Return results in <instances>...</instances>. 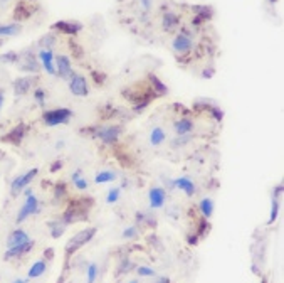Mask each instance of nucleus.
<instances>
[{
    "mask_svg": "<svg viewBox=\"0 0 284 283\" xmlns=\"http://www.w3.org/2000/svg\"><path fill=\"white\" fill-rule=\"evenodd\" d=\"M91 206H93V199H76V201H72L68 206V209L64 211L61 219L69 226L74 221H79V219L86 218V216L89 214Z\"/></svg>",
    "mask_w": 284,
    "mask_h": 283,
    "instance_id": "nucleus-1",
    "label": "nucleus"
},
{
    "mask_svg": "<svg viewBox=\"0 0 284 283\" xmlns=\"http://www.w3.org/2000/svg\"><path fill=\"white\" fill-rule=\"evenodd\" d=\"M24 194H26V202H24V206L19 209V213H17V216H15L17 224H21V222H24L27 218H31V216H34V214L40 213V202L37 199V196L31 191V187L24 189Z\"/></svg>",
    "mask_w": 284,
    "mask_h": 283,
    "instance_id": "nucleus-2",
    "label": "nucleus"
},
{
    "mask_svg": "<svg viewBox=\"0 0 284 283\" xmlns=\"http://www.w3.org/2000/svg\"><path fill=\"white\" fill-rule=\"evenodd\" d=\"M123 134V128L119 125H108V126H93L91 135L96 140L103 142L105 145H113L119 140Z\"/></svg>",
    "mask_w": 284,
    "mask_h": 283,
    "instance_id": "nucleus-3",
    "label": "nucleus"
},
{
    "mask_svg": "<svg viewBox=\"0 0 284 283\" xmlns=\"http://www.w3.org/2000/svg\"><path fill=\"white\" fill-rule=\"evenodd\" d=\"M96 233H98V230L94 226H91V228H84L74 238H71L68 244H66V258H71L77 250L83 248L84 244H88L96 236Z\"/></svg>",
    "mask_w": 284,
    "mask_h": 283,
    "instance_id": "nucleus-4",
    "label": "nucleus"
},
{
    "mask_svg": "<svg viewBox=\"0 0 284 283\" xmlns=\"http://www.w3.org/2000/svg\"><path fill=\"white\" fill-rule=\"evenodd\" d=\"M72 115L74 113L69 108H52V110H46L42 113V122L47 126H59L69 123Z\"/></svg>",
    "mask_w": 284,
    "mask_h": 283,
    "instance_id": "nucleus-5",
    "label": "nucleus"
},
{
    "mask_svg": "<svg viewBox=\"0 0 284 283\" xmlns=\"http://www.w3.org/2000/svg\"><path fill=\"white\" fill-rule=\"evenodd\" d=\"M193 46H195V42H193L192 34L189 31H185V29H182L172 41V51L177 54V56H185V54H189L193 49Z\"/></svg>",
    "mask_w": 284,
    "mask_h": 283,
    "instance_id": "nucleus-6",
    "label": "nucleus"
},
{
    "mask_svg": "<svg viewBox=\"0 0 284 283\" xmlns=\"http://www.w3.org/2000/svg\"><path fill=\"white\" fill-rule=\"evenodd\" d=\"M37 174H39V168H31V171H27V172H24L21 174V176H17L14 180H12V184H10V194L17 197V196H21L24 189H27L29 185H31L34 182V179L37 177Z\"/></svg>",
    "mask_w": 284,
    "mask_h": 283,
    "instance_id": "nucleus-7",
    "label": "nucleus"
},
{
    "mask_svg": "<svg viewBox=\"0 0 284 283\" xmlns=\"http://www.w3.org/2000/svg\"><path fill=\"white\" fill-rule=\"evenodd\" d=\"M69 91L74 96H79V98H84V96L89 95V84L86 81V78L74 73L69 78Z\"/></svg>",
    "mask_w": 284,
    "mask_h": 283,
    "instance_id": "nucleus-8",
    "label": "nucleus"
},
{
    "mask_svg": "<svg viewBox=\"0 0 284 283\" xmlns=\"http://www.w3.org/2000/svg\"><path fill=\"white\" fill-rule=\"evenodd\" d=\"M40 63L35 59V56L31 51L21 52V63H19V69L24 73H31V74H37L40 71Z\"/></svg>",
    "mask_w": 284,
    "mask_h": 283,
    "instance_id": "nucleus-9",
    "label": "nucleus"
},
{
    "mask_svg": "<svg viewBox=\"0 0 284 283\" xmlns=\"http://www.w3.org/2000/svg\"><path fill=\"white\" fill-rule=\"evenodd\" d=\"M54 64H56V76H61L63 80H69L74 74L71 59L68 56H64V54H59V56L54 58Z\"/></svg>",
    "mask_w": 284,
    "mask_h": 283,
    "instance_id": "nucleus-10",
    "label": "nucleus"
},
{
    "mask_svg": "<svg viewBox=\"0 0 284 283\" xmlns=\"http://www.w3.org/2000/svg\"><path fill=\"white\" fill-rule=\"evenodd\" d=\"M35 88V76L29 74V76H21L14 81V95L15 96H24L29 91H32Z\"/></svg>",
    "mask_w": 284,
    "mask_h": 283,
    "instance_id": "nucleus-11",
    "label": "nucleus"
},
{
    "mask_svg": "<svg viewBox=\"0 0 284 283\" xmlns=\"http://www.w3.org/2000/svg\"><path fill=\"white\" fill-rule=\"evenodd\" d=\"M148 201L152 209H161L167 202V191L160 187V185H155L148 192Z\"/></svg>",
    "mask_w": 284,
    "mask_h": 283,
    "instance_id": "nucleus-12",
    "label": "nucleus"
},
{
    "mask_svg": "<svg viewBox=\"0 0 284 283\" xmlns=\"http://www.w3.org/2000/svg\"><path fill=\"white\" fill-rule=\"evenodd\" d=\"M32 248H34V241H32V239H31V241H27V243L12 246V248H7V251L4 253V260H15V258L26 256L27 253H31Z\"/></svg>",
    "mask_w": 284,
    "mask_h": 283,
    "instance_id": "nucleus-13",
    "label": "nucleus"
},
{
    "mask_svg": "<svg viewBox=\"0 0 284 283\" xmlns=\"http://www.w3.org/2000/svg\"><path fill=\"white\" fill-rule=\"evenodd\" d=\"M52 29L66 35H76L83 29V26L79 22H72V21H57L52 24Z\"/></svg>",
    "mask_w": 284,
    "mask_h": 283,
    "instance_id": "nucleus-14",
    "label": "nucleus"
},
{
    "mask_svg": "<svg viewBox=\"0 0 284 283\" xmlns=\"http://www.w3.org/2000/svg\"><path fill=\"white\" fill-rule=\"evenodd\" d=\"M26 131H27L26 125H17L9 131V134H5L2 137V140L7 142V143H12V145H21L24 137H26Z\"/></svg>",
    "mask_w": 284,
    "mask_h": 283,
    "instance_id": "nucleus-15",
    "label": "nucleus"
},
{
    "mask_svg": "<svg viewBox=\"0 0 284 283\" xmlns=\"http://www.w3.org/2000/svg\"><path fill=\"white\" fill-rule=\"evenodd\" d=\"M39 59H40V66L42 69L47 71V74L56 76V64H54V52L52 49H42L39 52Z\"/></svg>",
    "mask_w": 284,
    "mask_h": 283,
    "instance_id": "nucleus-16",
    "label": "nucleus"
},
{
    "mask_svg": "<svg viewBox=\"0 0 284 283\" xmlns=\"http://www.w3.org/2000/svg\"><path fill=\"white\" fill-rule=\"evenodd\" d=\"M161 27L165 32H175L180 27V17L172 10L165 12L161 17Z\"/></svg>",
    "mask_w": 284,
    "mask_h": 283,
    "instance_id": "nucleus-17",
    "label": "nucleus"
},
{
    "mask_svg": "<svg viewBox=\"0 0 284 283\" xmlns=\"http://www.w3.org/2000/svg\"><path fill=\"white\" fill-rule=\"evenodd\" d=\"M193 128H195V123H193V120L189 118V117L178 118L177 122L173 123V130H175V134L177 135H192Z\"/></svg>",
    "mask_w": 284,
    "mask_h": 283,
    "instance_id": "nucleus-18",
    "label": "nucleus"
},
{
    "mask_svg": "<svg viewBox=\"0 0 284 283\" xmlns=\"http://www.w3.org/2000/svg\"><path fill=\"white\" fill-rule=\"evenodd\" d=\"M193 110H198V111H202V110H205V111H209L210 115H212L217 122H222V118H224V111L220 110L219 106L217 105H212V103H200V101H197L195 105H193Z\"/></svg>",
    "mask_w": 284,
    "mask_h": 283,
    "instance_id": "nucleus-19",
    "label": "nucleus"
},
{
    "mask_svg": "<svg viewBox=\"0 0 284 283\" xmlns=\"http://www.w3.org/2000/svg\"><path fill=\"white\" fill-rule=\"evenodd\" d=\"M173 185L177 189L184 191L187 196H193V194H195V191H197L195 182H193L190 177H178V179H175L173 180Z\"/></svg>",
    "mask_w": 284,
    "mask_h": 283,
    "instance_id": "nucleus-20",
    "label": "nucleus"
},
{
    "mask_svg": "<svg viewBox=\"0 0 284 283\" xmlns=\"http://www.w3.org/2000/svg\"><path fill=\"white\" fill-rule=\"evenodd\" d=\"M31 241L29 234L24 231V230H14L10 233V236L7 238V248H12V246H17V244H22V243H27Z\"/></svg>",
    "mask_w": 284,
    "mask_h": 283,
    "instance_id": "nucleus-21",
    "label": "nucleus"
},
{
    "mask_svg": "<svg viewBox=\"0 0 284 283\" xmlns=\"http://www.w3.org/2000/svg\"><path fill=\"white\" fill-rule=\"evenodd\" d=\"M193 10H195V17H193V21H192L193 26H198V24H202L204 21H209L210 15H212V9L207 7V5H197Z\"/></svg>",
    "mask_w": 284,
    "mask_h": 283,
    "instance_id": "nucleus-22",
    "label": "nucleus"
},
{
    "mask_svg": "<svg viewBox=\"0 0 284 283\" xmlns=\"http://www.w3.org/2000/svg\"><path fill=\"white\" fill-rule=\"evenodd\" d=\"M46 270H47V261L46 260H39V261H35L31 268H29V272H27V278L29 280H34V278H39V276H42L46 273Z\"/></svg>",
    "mask_w": 284,
    "mask_h": 283,
    "instance_id": "nucleus-23",
    "label": "nucleus"
},
{
    "mask_svg": "<svg viewBox=\"0 0 284 283\" xmlns=\"http://www.w3.org/2000/svg\"><path fill=\"white\" fill-rule=\"evenodd\" d=\"M165 140H167V134L161 126H155V128H152V131H150V143H152L153 147H160Z\"/></svg>",
    "mask_w": 284,
    "mask_h": 283,
    "instance_id": "nucleus-24",
    "label": "nucleus"
},
{
    "mask_svg": "<svg viewBox=\"0 0 284 283\" xmlns=\"http://www.w3.org/2000/svg\"><path fill=\"white\" fill-rule=\"evenodd\" d=\"M22 26L21 24H5V26H0V39L2 37H12V35L21 34Z\"/></svg>",
    "mask_w": 284,
    "mask_h": 283,
    "instance_id": "nucleus-25",
    "label": "nucleus"
},
{
    "mask_svg": "<svg viewBox=\"0 0 284 283\" xmlns=\"http://www.w3.org/2000/svg\"><path fill=\"white\" fill-rule=\"evenodd\" d=\"M214 201L210 199V197H205V199L200 201V204H198V211L202 213V216L205 219H210L214 214Z\"/></svg>",
    "mask_w": 284,
    "mask_h": 283,
    "instance_id": "nucleus-26",
    "label": "nucleus"
},
{
    "mask_svg": "<svg viewBox=\"0 0 284 283\" xmlns=\"http://www.w3.org/2000/svg\"><path fill=\"white\" fill-rule=\"evenodd\" d=\"M148 80H150V88L153 89V93L156 95V96H163V95H167V86L165 84H163L158 78H156L155 74H150L148 76Z\"/></svg>",
    "mask_w": 284,
    "mask_h": 283,
    "instance_id": "nucleus-27",
    "label": "nucleus"
},
{
    "mask_svg": "<svg viewBox=\"0 0 284 283\" xmlns=\"http://www.w3.org/2000/svg\"><path fill=\"white\" fill-rule=\"evenodd\" d=\"M66 228H68V224L63 221V219H59V221H51L49 222V230H51V236L52 238H59L61 234L66 231Z\"/></svg>",
    "mask_w": 284,
    "mask_h": 283,
    "instance_id": "nucleus-28",
    "label": "nucleus"
},
{
    "mask_svg": "<svg viewBox=\"0 0 284 283\" xmlns=\"http://www.w3.org/2000/svg\"><path fill=\"white\" fill-rule=\"evenodd\" d=\"M72 182H74V187L77 191H86L88 185H89L88 180L83 177V171H81V168H77V171L72 174Z\"/></svg>",
    "mask_w": 284,
    "mask_h": 283,
    "instance_id": "nucleus-29",
    "label": "nucleus"
},
{
    "mask_svg": "<svg viewBox=\"0 0 284 283\" xmlns=\"http://www.w3.org/2000/svg\"><path fill=\"white\" fill-rule=\"evenodd\" d=\"M114 179H116V172H113V171H101V172L96 174L94 182L96 184H108V182H113Z\"/></svg>",
    "mask_w": 284,
    "mask_h": 283,
    "instance_id": "nucleus-30",
    "label": "nucleus"
},
{
    "mask_svg": "<svg viewBox=\"0 0 284 283\" xmlns=\"http://www.w3.org/2000/svg\"><path fill=\"white\" fill-rule=\"evenodd\" d=\"M21 61V54L15 51H9L0 54V63L2 64H17Z\"/></svg>",
    "mask_w": 284,
    "mask_h": 283,
    "instance_id": "nucleus-31",
    "label": "nucleus"
},
{
    "mask_svg": "<svg viewBox=\"0 0 284 283\" xmlns=\"http://www.w3.org/2000/svg\"><path fill=\"white\" fill-rule=\"evenodd\" d=\"M56 41H57L56 34H46L39 39V47H42V49H52Z\"/></svg>",
    "mask_w": 284,
    "mask_h": 283,
    "instance_id": "nucleus-32",
    "label": "nucleus"
},
{
    "mask_svg": "<svg viewBox=\"0 0 284 283\" xmlns=\"http://www.w3.org/2000/svg\"><path fill=\"white\" fill-rule=\"evenodd\" d=\"M277 216H279V201H277V197H273V201H271V214H269V224H273V222H276Z\"/></svg>",
    "mask_w": 284,
    "mask_h": 283,
    "instance_id": "nucleus-33",
    "label": "nucleus"
},
{
    "mask_svg": "<svg viewBox=\"0 0 284 283\" xmlns=\"http://www.w3.org/2000/svg\"><path fill=\"white\" fill-rule=\"evenodd\" d=\"M98 273H99L98 265H96V263H89V265H88V270H86L88 283H94L96 278H98Z\"/></svg>",
    "mask_w": 284,
    "mask_h": 283,
    "instance_id": "nucleus-34",
    "label": "nucleus"
},
{
    "mask_svg": "<svg viewBox=\"0 0 284 283\" xmlns=\"http://www.w3.org/2000/svg\"><path fill=\"white\" fill-rule=\"evenodd\" d=\"M193 135H177V138L172 142V147L173 148H180V147H185L187 143L192 142Z\"/></svg>",
    "mask_w": 284,
    "mask_h": 283,
    "instance_id": "nucleus-35",
    "label": "nucleus"
},
{
    "mask_svg": "<svg viewBox=\"0 0 284 283\" xmlns=\"http://www.w3.org/2000/svg\"><path fill=\"white\" fill-rule=\"evenodd\" d=\"M34 100H35V103H37L39 106H44L46 101H47V95H46L44 89H42V88H35L34 89Z\"/></svg>",
    "mask_w": 284,
    "mask_h": 283,
    "instance_id": "nucleus-36",
    "label": "nucleus"
},
{
    "mask_svg": "<svg viewBox=\"0 0 284 283\" xmlns=\"http://www.w3.org/2000/svg\"><path fill=\"white\" fill-rule=\"evenodd\" d=\"M119 194H121V189L119 187H113L110 192H108V196H106V202L108 204H114L118 199H119Z\"/></svg>",
    "mask_w": 284,
    "mask_h": 283,
    "instance_id": "nucleus-37",
    "label": "nucleus"
},
{
    "mask_svg": "<svg viewBox=\"0 0 284 283\" xmlns=\"http://www.w3.org/2000/svg\"><path fill=\"white\" fill-rule=\"evenodd\" d=\"M138 236V228L136 226H128L126 230L123 231V238L126 239H133Z\"/></svg>",
    "mask_w": 284,
    "mask_h": 283,
    "instance_id": "nucleus-38",
    "label": "nucleus"
},
{
    "mask_svg": "<svg viewBox=\"0 0 284 283\" xmlns=\"http://www.w3.org/2000/svg\"><path fill=\"white\" fill-rule=\"evenodd\" d=\"M136 272H138V275H140V276H153L155 275V270L150 268V267H145V265L138 267Z\"/></svg>",
    "mask_w": 284,
    "mask_h": 283,
    "instance_id": "nucleus-39",
    "label": "nucleus"
},
{
    "mask_svg": "<svg viewBox=\"0 0 284 283\" xmlns=\"http://www.w3.org/2000/svg\"><path fill=\"white\" fill-rule=\"evenodd\" d=\"M68 192H66V187H64V184H57L56 185V191H54V197L56 199H59V197H64Z\"/></svg>",
    "mask_w": 284,
    "mask_h": 283,
    "instance_id": "nucleus-40",
    "label": "nucleus"
},
{
    "mask_svg": "<svg viewBox=\"0 0 284 283\" xmlns=\"http://www.w3.org/2000/svg\"><path fill=\"white\" fill-rule=\"evenodd\" d=\"M140 5L145 12H150V9H152V0H140Z\"/></svg>",
    "mask_w": 284,
    "mask_h": 283,
    "instance_id": "nucleus-41",
    "label": "nucleus"
},
{
    "mask_svg": "<svg viewBox=\"0 0 284 283\" xmlns=\"http://www.w3.org/2000/svg\"><path fill=\"white\" fill-rule=\"evenodd\" d=\"M155 283H170V278H168V276H158V278L155 280Z\"/></svg>",
    "mask_w": 284,
    "mask_h": 283,
    "instance_id": "nucleus-42",
    "label": "nucleus"
},
{
    "mask_svg": "<svg viewBox=\"0 0 284 283\" xmlns=\"http://www.w3.org/2000/svg\"><path fill=\"white\" fill-rule=\"evenodd\" d=\"M281 194H282V185L279 184V185H277V189H274V197H277V199H279Z\"/></svg>",
    "mask_w": 284,
    "mask_h": 283,
    "instance_id": "nucleus-43",
    "label": "nucleus"
},
{
    "mask_svg": "<svg viewBox=\"0 0 284 283\" xmlns=\"http://www.w3.org/2000/svg\"><path fill=\"white\" fill-rule=\"evenodd\" d=\"M4 101H5V93H4V89H0V110H2V106H4Z\"/></svg>",
    "mask_w": 284,
    "mask_h": 283,
    "instance_id": "nucleus-44",
    "label": "nucleus"
},
{
    "mask_svg": "<svg viewBox=\"0 0 284 283\" xmlns=\"http://www.w3.org/2000/svg\"><path fill=\"white\" fill-rule=\"evenodd\" d=\"M29 281V278H15L12 283H27Z\"/></svg>",
    "mask_w": 284,
    "mask_h": 283,
    "instance_id": "nucleus-45",
    "label": "nucleus"
},
{
    "mask_svg": "<svg viewBox=\"0 0 284 283\" xmlns=\"http://www.w3.org/2000/svg\"><path fill=\"white\" fill-rule=\"evenodd\" d=\"M269 2H271V4H276V2H277V0H269Z\"/></svg>",
    "mask_w": 284,
    "mask_h": 283,
    "instance_id": "nucleus-46",
    "label": "nucleus"
},
{
    "mask_svg": "<svg viewBox=\"0 0 284 283\" xmlns=\"http://www.w3.org/2000/svg\"><path fill=\"white\" fill-rule=\"evenodd\" d=\"M4 2H9V0H0V4H4Z\"/></svg>",
    "mask_w": 284,
    "mask_h": 283,
    "instance_id": "nucleus-47",
    "label": "nucleus"
},
{
    "mask_svg": "<svg viewBox=\"0 0 284 283\" xmlns=\"http://www.w3.org/2000/svg\"><path fill=\"white\" fill-rule=\"evenodd\" d=\"M4 44V39H0V46H2Z\"/></svg>",
    "mask_w": 284,
    "mask_h": 283,
    "instance_id": "nucleus-48",
    "label": "nucleus"
},
{
    "mask_svg": "<svg viewBox=\"0 0 284 283\" xmlns=\"http://www.w3.org/2000/svg\"><path fill=\"white\" fill-rule=\"evenodd\" d=\"M130 283H140V281H136V280H133V281H130Z\"/></svg>",
    "mask_w": 284,
    "mask_h": 283,
    "instance_id": "nucleus-49",
    "label": "nucleus"
},
{
    "mask_svg": "<svg viewBox=\"0 0 284 283\" xmlns=\"http://www.w3.org/2000/svg\"><path fill=\"white\" fill-rule=\"evenodd\" d=\"M29 2H34V0H29Z\"/></svg>",
    "mask_w": 284,
    "mask_h": 283,
    "instance_id": "nucleus-50",
    "label": "nucleus"
}]
</instances>
